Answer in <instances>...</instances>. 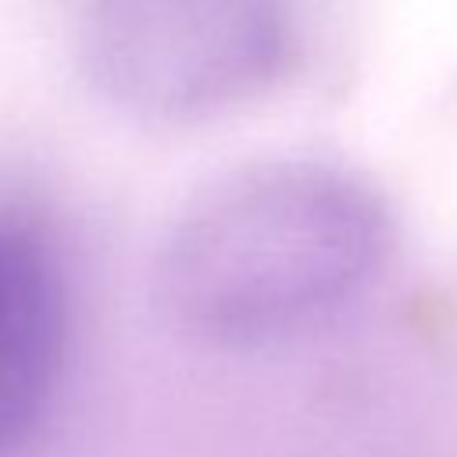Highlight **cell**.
Returning <instances> with one entry per match:
<instances>
[{"label": "cell", "instance_id": "obj_1", "mask_svg": "<svg viewBox=\"0 0 457 457\" xmlns=\"http://www.w3.org/2000/svg\"><path fill=\"white\" fill-rule=\"evenodd\" d=\"M378 243V207L350 175L261 161L175 211L154 253V300L186 336L271 339L346 300Z\"/></svg>", "mask_w": 457, "mask_h": 457}, {"label": "cell", "instance_id": "obj_3", "mask_svg": "<svg viewBox=\"0 0 457 457\" xmlns=\"http://www.w3.org/2000/svg\"><path fill=\"white\" fill-rule=\"evenodd\" d=\"M68 339V278L46 221L0 200V457L43 418Z\"/></svg>", "mask_w": 457, "mask_h": 457}, {"label": "cell", "instance_id": "obj_2", "mask_svg": "<svg viewBox=\"0 0 457 457\" xmlns=\"http://www.w3.org/2000/svg\"><path fill=\"white\" fill-rule=\"evenodd\" d=\"M286 54L282 0H86L79 57L118 111L196 121L264 86Z\"/></svg>", "mask_w": 457, "mask_h": 457}]
</instances>
